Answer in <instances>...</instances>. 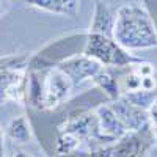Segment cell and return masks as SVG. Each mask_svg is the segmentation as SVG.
Wrapping results in <instances>:
<instances>
[{"label": "cell", "instance_id": "cell-1", "mask_svg": "<svg viewBox=\"0 0 157 157\" xmlns=\"http://www.w3.org/2000/svg\"><path fill=\"white\" fill-rule=\"evenodd\" d=\"M113 39L129 52L157 47V27L149 13L135 3L116 10Z\"/></svg>", "mask_w": 157, "mask_h": 157}, {"label": "cell", "instance_id": "cell-2", "mask_svg": "<svg viewBox=\"0 0 157 157\" xmlns=\"http://www.w3.org/2000/svg\"><path fill=\"white\" fill-rule=\"evenodd\" d=\"M82 54L96 60L101 66L110 68H129L143 61L141 58L132 55L129 50L123 49L113 38L98 33H86Z\"/></svg>", "mask_w": 157, "mask_h": 157}, {"label": "cell", "instance_id": "cell-3", "mask_svg": "<svg viewBox=\"0 0 157 157\" xmlns=\"http://www.w3.org/2000/svg\"><path fill=\"white\" fill-rule=\"evenodd\" d=\"M72 88L71 78L58 66H52L43 78V110H52L66 102Z\"/></svg>", "mask_w": 157, "mask_h": 157}, {"label": "cell", "instance_id": "cell-4", "mask_svg": "<svg viewBox=\"0 0 157 157\" xmlns=\"http://www.w3.org/2000/svg\"><path fill=\"white\" fill-rule=\"evenodd\" d=\"M154 145V134L151 124L143 127L138 132H127L124 137L118 138L112 145V157H140L148 154Z\"/></svg>", "mask_w": 157, "mask_h": 157}, {"label": "cell", "instance_id": "cell-5", "mask_svg": "<svg viewBox=\"0 0 157 157\" xmlns=\"http://www.w3.org/2000/svg\"><path fill=\"white\" fill-rule=\"evenodd\" d=\"M60 132H68L77 137L80 141L85 140H104L99 130V123L96 112H82L71 115L66 121L60 126Z\"/></svg>", "mask_w": 157, "mask_h": 157}, {"label": "cell", "instance_id": "cell-6", "mask_svg": "<svg viewBox=\"0 0 157 157\" xmlns=\"http://www.w3.org/2000/svg\"><path fill=\"white\" fill-rule=\"evenodd\" d=\"M57 66L66 74L74 86L82 85L86 80H93L94 75L102 69V66L93 58H90L83 54L80 55H71L68 58L61 60Z\"/></svg>", "mask_w": 157, "mask_h": 157}, {"label": "cell", "instance_id": "cell-7", "mask_svg": "<svg viewBox=\"0 0 157 157\" xmlns=\"http://www.w3.org/2000/svg\"><path fill=\"white\" fill-rule=\"evenodd\" d=\"M109 105L116 113V116L121 120V123L127 129V132H138V130H141L143 127H146L149 124L148 110H143L134 105V104H130L123 96L112 101Z\"/></svg>", "mask_w": 157, "mask_h": 157}, {"label": "cell", "instance_id": "cell-8", "mask_svg": "<svg viewBox=\"0 0 157 157\" xmlns=\"http://www.w3.org/2000/svg\"><path fill=\"white\" fill-rule=\"evenodd\" d=\"M27 78L24 72L0 66V105L6 101H22L27 96Z\"/></svg>", "mask_w": 157, "mask_h": 157}, {"label": "cell", "instance_id": "cell-9", "mask_svg": "<svg viewBox=\"0 0 157 157\" xmlns=\"http://www.w3.org/2000/svg\"><path fill=\"white\" fill-rule=\"evenodd\" d=\"M99 123V130L101 135L107 141H116L127 134V129L121 123V120L116 116V113L112 110L109 104H101V105L94 110Z\"/></svg>", "mask_w": 157, "mask_h": 157}, {"label": "cell", "instance_id": "cell-10", "mask_svg": "<svg viewBox=\"0 0 157 157\" xmlns=\"http://www.w3.org/2000/svg\"><path fill=\"white\" fill-rule=\"evenodd\" d=\"M115 19H116V11L107 2L96 0L88 33H98V35H104V36L113 38Z\"/></svg>", "mask_w": 157, "mask_h": 157}, {"label": "cell", "instance_id": "cell-11", "mask_svg": "<svg viewBox=\"0 0 157 157\" xmlns=\"http://www.w3.org/2000/svg\"><path fill=\"white\" fill-rule=\"evenodd\" d=\"M29 6L38 8L46 13L57 16H71L74 17L78 11L80 0H25Z\"/></svg>", "mask_w": 157, "mask_h": 157}, {"label": "cell", "instance_id": "cell-12", "mask_svg": "<svg viewBox=\"0 0 157 157\" xmlns=\"http://www.w3.org/2000/svg\"><path fill=\"white\" fill-rule=\"evenodd\" d=\"M6 135L14 141V143H29L32 138V127L29 120L24 115L14 116L13 120L8 123L6 127Z\"/></svg>", "mask_w": 157, "mask_h": 157}, {"label": "cell", "instance_id": "cell-13", "mask_svg": "<svg viewBox=\"0 0 157 157\" xmlns=\"http://www.w3.org/2000/svg\"><path fill=\"white\" fill-rule=\"evenodd\" d=\"M93 82L102 90V93L107 94V98H109L110 101H115V99H118V98L123 96V91H121L120 83H118V78H115V75L110 74L109 71L101 69V71L94 75Z\"/></svg>", "mask_w": 157, "mask_h": 157}, {"label": "cell", "instance_id": "cell-14", "mask_svg": "<svg viewBox=\"0 0 157 157\" xmlns=\"http://www.w3.org/2000/svg\"><path fill=\"white\" fill-rule=\"evenodd\" d=\"M123 98H126L130 104L143 109V110H149L151 104L154 102V99L157 98V90L152 91H146V90H135V91H129L124 93Z\"/></svg>", "mask_w": 157, "mask_h": 157}, {"label": "cell", "instance_id": "cell-15", "mask_svg": "<svg viewBox=\"0 0 157 157\" xmlns=\"http://www.w3.org/2000/svg\"><path fill=\"white\" fill-rule=\"evenodd\" d=\"M80 143H82V141L78 140L77 137H74L72 134L60 132V135H58V138H57V143H55V152H57V155L74 152V151L78 149Z\"/></svg>", "mask_w": 157, "mask_h": 157}, {"label": "cell", "instance_id": "cell-16", "mask_svg": "<svg viewBox=\"0 0 157 157\" xmlns=\"http://www.w3.org/2000/svg\"><path fill=\"white\" fill-rule=\"evenodd\" d=\"M88 157H112V146H101L88 152Z\"/></svg>", "mask_w": 157, "mask_h": 157}, {"label": "cell", "instance_id": "cell-17", "mask_svg": "<svg viewBox=\"0 0 157 157\" xmlns=\"http://www.w3.org/2000/svg\"><path fill=\"white\" fill-rule=\"evenodd\" d=\"M141 90H146V91L155 90V78H154V75L141 77Z\"/></svg>", "mask_w": 157, "mask_h": 157}, {"label": "cell", "instance_id": "cell-18", "mask_svg": "<svg viewBox=\"0 0 157 157\" xmlns=\"http://www.w3.org/2000/svg\"><path fill=\"white\" fill-rule=\"evenodd\" d=\"M148 115H149V124L152 127H157V98L151 104V107L148 110Z\"/></svg>", "mask_w": 157, "mask_h": 157}, {"label": "cell", "instance_id": "cell-19", "mask_svg": "<svg viewBox=\"0 0 157 157\" xmlns=\"http://www.w3.org/2000/svg\"><path fill=\"white\" fill-rule=\"evenodd\" d=\"M10 8H11V0H0V19L8 14Z\"/></svg>", "mask_w": 157, "mask_h": 157}, {"label": "cell", "instance_id": "cell-20", "mask_svg": "<svg viewBox=\"0 0 157 157\" xmlns=\"http://www.w3.org/2000/svg\"><path fill=\"white\" fill-rule=\"evenodd\" d=\"M57 157H88V152H83V151H74V152H69V154H61V155H57Z\"/></svg>", "mask_w": 157, "mask_h": 157}, {"label": "cell", "instance_id": "cell-21", "mask_svg": "<svg viewBox=\"0 0 157 157\" xmlns=\"http://www.w3.org/2000/svg\"><path fill=\"white\" fill-rule=\"evenodd\" d=\"M13 157H33L32 154H29V152H24V151H19V152H14V155Z\"/></svg>", "mask_w": 157, "mask_h": 157}, {"label": "cell", "instance_id": "cell-22", "mask_svg": "<svg viewBox=\"0 0 157 157\" xmlns=\"http://www.w3.org/2000/svg\"><path fill=\"white\" fill-rule=\"evenodd\" d=\"M0 157H5V152H3V146L0 145Z\"/></svg>", "mask_w": 157, "mask_h": 157}, {"label": "cell", "instance_id": "cell-23", "mask_svg": "<svg viewBox=\"0 0 157 157\" xmlns=\"http://www.w3.org/2000/svg\"><path fill=\"white\" fill-rule=\"evenodd\" d=\"M0 145H2V132H0Z\"/></svg>", "mask_w": 157, "mask_h": 157}, {"label": "cell", "instance_id": "cell-24", "mask_svg": "<svg viewBox=\"0 0 157 157\" xmlns=\"http://www.w3.org/2000/svg\"><path fill=\"white\" fill-rule=\"evenodd\" d=\"M140 157H149L148 154H143V155H140Z\"/></svg>", "mask_w": 157, "mask_h": 157}]
</instances>
